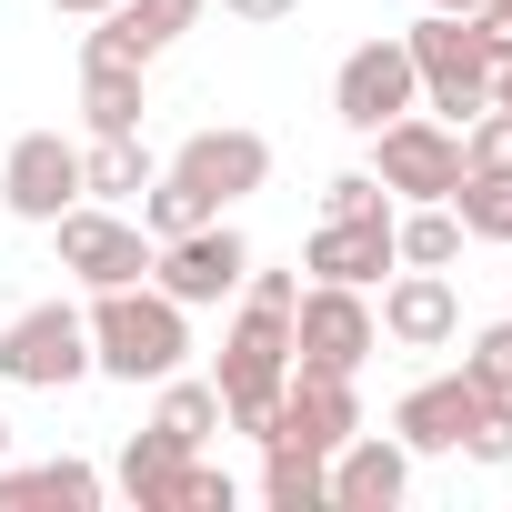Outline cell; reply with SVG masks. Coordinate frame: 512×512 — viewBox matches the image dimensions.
Masks as SVG:
<instances>
[{"mask_svg": "<svg viewBox=\"0 0 512 512\" xmlns=\"http://www.w3.org/2000/svg\"><path fill=\"white\" fill-rule=\"evenodd\" d=\"M362 432V402H352V372H292L282 382V402H272V432L262 442H302V452H342Z\"/></svg>", "mask_w": 512, "mask_h": 512, "instance_id": "8fae6325", "label": "cell"}, {"mask_svg": "<svg viewBox=\"0 0 512 512\" xmlns=\"http://www.w3.org/2000/svg\"><path fill=\"white\" fill-rule=\"evenodd\" d=\"M201 221H221V211H211L181 171H151V191H141V231H151V241H181V231H201Z\"/></svg>", "mask_w": 512, "mask_h": 512, "instance_id": "603a6c76", "label": "cell"}, {"mask_svg": "<svg viewBox=\"0 0 512 512\" xmlns=\"http://www.w3.org/2000/svg\"><path fill=\"white\" fill-rule=\"evenodd\" d=\"M181 462H191V442H171V432L151 422V432L121 442V472H111V482H121L141 512H171V502H181Z\"/></svg>", "mask_w": 512, "mask_h": 512, "instance_id": "e0dca14e", "label": "cell"}, {"mask_svg": "<svg viewBox=\"0 0 512 512\" xmlns=\"http://www.w3.org/2000/svg\"><path fill=\"white\" fill-rule=\"evenodd\" d=\"M111 482L91 472V462H41V472H0V512L11 502H61V512H91Z\"/></svg>", "mask_w": 512, "mask_h": 512, "instance_id": "7402d4cb", "label": "cell"}, {"mask_svg": "<svg viewBox=\"0 0 512 512\" xmlns=\"http://www.w3.org/2000/svg\"><path fill=\"white\" fill-rule=\"evenodd\" d=\"M492 101H502V111H512V51H502V61H492Z\"/></svg>", "mask_w": 512, "mask_h": 512, "instance_id": "d6a6232c", "label": "cell"}, {"mask_svg": "<svg viewBox=\"0 0 512 512\" xmlns=\"http://www.w3.org/2000/svg\"><path fill=\"white\" fill-rule=\"evenodd\" d=\"M462 372H472L482 392H512V322H492V332H472V352H462Z\"/></svg>", "mask_w": 512, "mask_h": 512, "instance_id": "4316f807", "label": "cell"}, {"mask_svg": "<svg viewBox=\"0 0 512 512\" xmlns=\"http://www.w3.org/2000/svg\"><path fill=\"white\" fill-rule=\"evenodd\" d=\"M272 462H262V502L272 512H312V502H332V462L322 452H302V442H262Z\"/></svg>", "mask_w": 512, "mask_h": 512, "instance_id": "ffe728a7", "label": "cell"}, {"mask_svg": "<svg viewBox=\"0 0 512 512\" xmlns=\"http://www.w3.org/2000/svg\"><path fill=\"white\" fill-rule=\"evenodd\" d=\"M51 11H71V21H101V11H111V0H51Z\"/></svg>", "mask_w": 512, "mask_h": 512, "instance_id": "836d02e7", "label": "cell"}, {"mask_svg": "<svg viewBox=\"0 0 512 512\" xmlns=\"http://www.w3.org/2000/svg\"><path fill=\"white\" fill-rule=\"evenodd\" d=\"M462 452H472V462H512V392L482 402V422L462 432Z\"/></svg>", "mask_w": 512, "mask_h": 512, "instance_id": "f1b7e54d", "label": "cell"}, {"mask_svg": "<svg viewBox=\"0 0 512 512\" xmlns=\"http://www.w3.org/2000/svg\"><path fill=\"white\" fill-rule=\"evenodd\" d=\"M51 231H61V272H81L91 292H111V282H151V231L121 221L111 201H71Z\"/></svg>", "mask_w": 512, "mask_h": 512, "instance_id": "52a82bcc", "label": "cell"}, {"mask_svg": "<svg viewBox=\"0 0 512 512\" xmlns=\"http://www.w3.org/2000/svg\"><path fill=\"white\" fill-rule=\"evenodd\" d=\"M402 492H412V452H402V442L352 432V442L332 452V502H342V512H392Z\"/></svg>", "mask_w": 512, "mask_h": 512, "instance_id": "2e32d148", "label": "cell"}, {"mask_svg": "<svg viewBox=\"0 0 512 512\" xmlns=\"http://www.w3.org/2000/svg\"><path fill=\"white\" fill-rule=\"evenodd\" d=\"M372 322H382L402 352H442V342L462 332V292H452L442 272H412V262H402V282L382 292V312H372Z\"/></svg>", "mask_w": 512, "mask_h": 512, "instance_id": "9a60e30c", "label": "cell"}, {"mask_svg": "<svg viewBox=\"0 0 512 512\" xmlns=\"http://www.w3.org/2000/svg\"><path fill=\"white\" fill-rule=\"evenodd\" d=\"M302 272H322V282H382L392 272V211H322Z\"/></svg>", "mask_w": 512, "mask_h": 512, "instance_id": "5bb4252c", "label": "cell"}, {"mask_svg": "<svg viewBox=\"0 0 512 512\" xmlns=\"http://www.w3.org/2000/svg\"><path fill=\"white\" fill-rule=\"evenodd\" d=\"M322 211H392V201H382V181H372V171H342V181L322 191Z\"/></svg>", "mask_w": 512, "mask_h": 512, "instance_id": "4dcf8cb0", "label": "cell"}, {"mask_svg": "<svg viewBox=\"0 0 512 512\" xmlns=\"http://www.w3.org/2000/svg\"><path fill=\"white\" fill-rule=\"evenodd\" d=\"M282 382H292V312H251V302H241V322H231V342H221V372H211L221 422L262 442V432H272Z\"/></svg>", "mask_w": 512, "mask_h": 512, "instance_id": "7a4b0ae2", "label": "cell"}, {"mask_svg": "<svg viewBox=\"0 0 512 512\" xmlns=\"http://www.w3.org/2000/svg\"><path fill=\"white\" fill-rule=\"evenodd\" d=\"M372 342H382V322H372L362 282H312L292 302V372H362Z\"/></svg>", "mask_w": 512, "mask_h": 512, "instance_id": "5b68a950", "label": "cell"}, {"mask_svg": "<svg viewBox=\"0 0 512 512\" xmlns=\"http://www.w3.org/2000/svg\"><path fill=\"white\" fill-rule=\"evenodd\" d=\"M141 191H151L141 131H101V141L81 151V201H141Z\"/></svg>", "mask_w": 512, "mask_h": 512, "instance_id": "ac0fdd59", "label": "cell"}, {"mask_svg": "<svg viewBox=\"0 0 512 512\" xmlns=\"http://www.w3.org/2000/svg\"><path fill=\"white\" fill-rule=\"evenodd\" d=\"M0 452H11V422H0Z\"/></svg>", "mask_w": 512, "mask_h": 512, "instance_id": "d590c367", "label": "cell"}, {"mask_svg": "<svg viewBox=\"0 0 512 512\" xmlns=\"http://www.w3.org/2000/svg\"><path fill=\"white\" fill-rule=\"evenodd\" d=\"M171 171H181L211 211H231L241 191H262V181H272V141H262V131H191V141L171 151Z\"/></svg>", "mask_w": 512, "mask_h": 512, "instance_id": "7c38bea8", "label": "cell"}, {"mask_svg": "<svg viewBox=\"0 0 512 512\" xmlns=\"http://www.w3.org/2000/svg\"><path fill=\"white\" fill-rule=\"evenodd\" d=\"M482 402H492V392H482L472 372H442V382H412V392L392 402V442H402V452H462V432L482 422Z\"/></svg>", "mask_w": 512, "mask_h": 512, "instance_id": "4fadbf2b", "label": "cell"}, {"mask_svg": "<svg viewBox=\"0 0 512 512\" xmlns=\"http://www.w3.org/2000/svg\"><path fill=\"white\" fill-rule=\"evenodd\" d=\"M422 101V81H412V51L382 31V41H362L342 71H332V111L352 121V131H382V121H402Z\"/></svg>", "mask_w": 512, "mask_h": 512, "instance_id": "30bf717a", "label": "cell"}, {"mask_svg": "<svg viewBox=\"0 0 512 512\" xmlns=\"http://www.w3.org/2000/svg\"><path fill=\"white\" fill-rule=\"evenodd\" d=\"M372 181H382V191H412V201H452V181H462V131H452V121H422V111L382 121V131H372Z\"/></svg>", "mask_w": 512, "mask_h": 512, "instance_id": "8992f818", "label": "cell"}, {"mask_svg": "<svg viewBox=\"0 0 512 512\" xmlns=\"http://www.w3.org/2000/svg\"><path fill=\"white\" fill-rule=\"evenodd\" d=\"M221 11H231V21H292L302 0H221Z\"/></svg>", "mask_w": 512, "mask_h": 512, "instance_id": "1f68e13d", "label": "cell"}, {"mask_svg": "<svg viewBox=\"0 0 512 512\" xmlns=\"http://www.w3.org/2000/svg\"><path fill=\"white\" fill-rule=\"evenodd\" d=\"M151 422H161L171 442H191V452H201V442L221 432V392H211V382H181V372H161V412H151Z\"/></svg>", "mask_w": 512, "mask_h": 512, "instance_id": "cb8c5ba5", "label": "cell"}, {"mask_svg": "<svg viewBox=\"0 0 512 512\" xmlns=\"http://www.w3.org/2000/svg\"><path fill=\"white\" fill-rule=\"evenodd\" d=\"M462 211L452 201H422L412 221H392V262H412V272H442V262H462Z\"/></svg>", "mask_w": 512, "mask_h": 512, "instance_id": "44dd1931", "label": "cell"}, {"mask_svg": "<svg viewBox=\"0 0 512 512\" xmlns=\"http://www.w3.org/2000/svg\"><path fill=\"white\" fill-rule=\"evenodd\" d=\"M412 51V81H422V111H442L452 131L472 111H492V41L472 31V11H432L422 31H402Z\"/></svg>", "mask_w": 512, "mask_h": 512, "instance_id": "3957f363", "label": "cell"}, {"mask_svg": "<svg viewBox=\"0 0 512 512\" xmlns=\"http://www.w3.org/2000/svg\"><path fill=\"white\" fill-rule=\"evenodd\" d=\"M452 211L472 241H512V171H462L452 181Z\"/></svg>", "mask_w": 512, "mask_h": 512, "instance_id": "d4e9b609", "label": "cell"}, {"mask_svg": "<svg viewBox=\"0 0 512 512\" xmlns=\"http://www.w3.org/2000/svg\"><path fill=\"white\" fill-rule=\"evenodd\" d=\"M432 11H482V0H432Z\"/></svg>", "mask_w": 512, "mask_h": 512, "instance_id": "e575fe53", "label": "cell"}, {"mask_svg": "<svg viewBox=\"0 0 512 512\" xmlns=\"http://www.w3.org/2000/svg\"><path fill=\"white\" fill-rule=\"evenodd\" d=\"M462 171H512V111L502 101L462 121Z\"/></svg>", "mask_w": 512, "mask_h": 512, "instance_id": "484cf974", "label": "cell"}, {"mask_svg": "<svg viewBox=\"0 0 512 512\" xmlns=\"http://www.w3.org/2000/svg\"><path fill=\"white\" fill-rule=\"evenodd\" d=\"M241 272H251V241H241L231 221H201V231H181V241H151V282H161L181 312L241 292Z\"/></svg>", "mask_w": 512, "mask_h": 512, "instance_id": "ba28073f", "label": "cell"}, {"mask_svg": "<svg viewBox=\"0 0 512 512\" xmlns=\"http://www.w3.org/2000/svg\"><path fill=\"white\" fill-rule=\"evenodd\" d=\"M91 372V322L71 302H31L11 332H0V382L11 392H71Z\"/></svg>", "mask_w": 512, "mask_h": 512, "instance_id": "277c9868", "label": "cell"}, {"mask_svg": "<svg viewBox=\"0 0 512 512\" xmlns=\"http://www.w3.org/2000/svg\"><path fill=\"white\" fill-rule=\"evenodd\" d=\"M0 201H11L21 221L51 231V221L81 201V141H61V131H21L11 161H0Z\"/></svg>", "mask_w": 512, "mask_h": 512, "instance_id": "9c48e42d", "label": "cell"}, {"mask_svg": "<svg viewBox=\"0 0 512 512\" xmlns=\"http://www.w3.org/2000/svg\"><path fill=\"white\" fill-rule=\"evenodd\" d=\"M171 512H231V472L191 452V462H181V502H171Z\"/></svg>", "mask_w": 512, "mask_h": 512, "instance_id": "83f0119b", "label": "cell"}, {"mask_svg": "<svg viewBox=\"0 0 512 512\" xmlns=\"http://www.w3.org/2000/svg\"><path fill=\"white\" fill-rule=\"evenodd\" d=\"M181 352H191V312H181L161 282H111V292L91 302V372H111V382H161V372H181Z\"/></svg>", "mask_w": 512, "mask_h": 512, "instance_id": "6da1fadb", "label": "cell"}, {"mask_svg": "<svg viewBox=\"0 0 512 512\" xmlns=\"http://www.w3.org/2000/svg\"><path fill=\"white\" fill-rule=\"evenodd\" d=\"M241 302H251V312H292L302 282H292V272H241Z\"/></svg>", "mask_w": 512, "mask_h": 512, "instance_id": "f546056e", "label": "cell"}, {"mask_svg": "<svg viewBox=\"0 0 512 512\" xmlns=\"http://www.w3.org/2000/svg\"><path fill=\"white\" fill-rule=\"evenodd\" d=\"M81 111L101 131H141V61H81Z\"/></svg>", "mask_w": 512, "mask_h": 512, "instance_id": "d6986e66", "label": "cell"}]
</instances>
